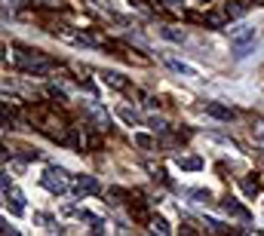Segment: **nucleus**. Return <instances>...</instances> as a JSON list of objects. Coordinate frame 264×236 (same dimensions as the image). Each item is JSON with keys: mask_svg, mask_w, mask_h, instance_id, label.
I'll return each instance as SVG.
<instances>
[{"mask_svg": "<svg viewBox=\"0 0 264 236\" xmlns=\"http://www.w3.org/2000/svg\"><path fill=\"white\" fill-rule=\"evenodd\" d=\"M16 65L22 71H28V74H46V71L56 68L49 58H43L37 49H25V46H16Z\"/></svg>", "mask_w": 264, "mask_h": 236, "instance_id": "nucleus-1", "label": "nucleus"}, {"mask_svg": "<svg viewBox=\"0 0 264 236\" xmlns=\"http://www.w3.org/2000/svg\"><path fill=\"white\" fill-rule=\"evenodd\" d=\"M40 181H43V187H46V190H52V193H59V196H62V193L68 190V181H65V169H59V166H49V169L43 172V178H40Z\"/></svg>", "mask_w": 264, "mask_h": 236, "instance_id": "nucleus-2", "label": "nucleus"}, {"mask_svg": "<svg viewBox=\"0 0 264 236\" xmlns=\"http://www.w3.org/2000/svg\"><path fill=\"white\" fill-rule=\"evenodd\" d=\"M71 190L77 193V196H89V193H98L101 187H98V181L92 175H77V178L71 181Z\"/></svg>", "mask_w": 264, "mask_h": 236, "instance_id": "nucleus-3", "label": "nucleus"}, {"mask_svg": "<svg viewBox=\"0 0 264 236\" xmlns=\"http://www.w3.org/2000/svg\"><path fill=\"white\" fill-rule=\"evenodd\" d=\"M228 34H231V40H234L237 46H249V43L255 40V28H252V25H237V28H228Z\"/></svg>", "mask_w": 264, "mask_h": 236, "instance_id": "nucleus-4", "label": "nucleus"}, {"mask_svg": "<svg viewBox=\"0 0 264 236\" xmlns=\"http://www.w3.org/2000/svg\"><path fill=\"white\" fill-rule=\"evenodd\" d=\"M101 83L111 86V89H120V92H129V83H126V77L120 71H104L101 74Z\"/></svg>", "mask_w": 264, "mask_h": 236, "instance_id": "nucleus-5", "label": "nucleus"}, {"mask_svg": "<svg viewBox=\"0 0 264 236\" xmlns=\"http://www.w3.org/2000/svg\"><path fill=\"white\" fill-rule=\"evenodd\" d=\"M221 209L228 212L231 218H237V221H249V218H252V215H249V209H246V206H240L237 200H224V203H221Z\"/></svg>", "mask_w": 264, "mask_h": 236, "instance_id": "nucleus-6", "label": "nucleus"}, {"mask_svg": "<svg viewBox=\"0 0 264 236\" xmlns=\"http://www.w3.org/2000/svg\"><path fill=\"white\" fill-rule=\"evenodd\" d=\"M203 110H206L209 116H215V120H234V110L224 107V104H218V101H206Z\"/></svg>", "mask_w": 264, "mask_h": 236, "instance_id": "nucleus-7", "label": "nucleus"}, {"mask_svg": "<svg viewBox=\"0 0 264 236\" xmlns=\"http://www.w3.org/2000/svg\"><path fill=\"white\" fill-rule=\"evenodd\" d=\"M4 196H7V209H10L13 215H22V212H25V200H22V193H19V190H13V193L4 190Z\"/></svg>", "mask_w": 264, "mask_h": 236, "instance_id": "nucleus-8", "label": "nucleus"}, {"mask_svg": "<svg viewBox=\"0 0 264 236\" xmlns=\"http://www.w3.org/2000/svg\"><path fill=\"white\" fill-rule=\"evenodd\" d=\"M163 62H166V68H172V71H175V74H181V77H197V68L184 65V62H178V58H172V55H166Z\"/></svg>", "mask_w": 264, "mask_h": 236, "instance_id": "nucleus-9", "label": "nucleus"}, {"mask_svg": "<svg viewBox=\"0 0 264 236\" xmlns=\"http://www.w3.org/2000/svg\"><path fill=\"white\" fill-rule=\"evenodd\" d=\"M246 13H249V4H240V0L224 4V16H228V19H243Z\"/></svg>", "mask_w": 264, "mask_h": 236, "instance_id": "nucleus-10", "label": "nucleus"}, {"mask_svg": "<svg viewBox=\"0 0 264 236\" xmlns=\"http://www.w3.org/2000/svg\"><path fill=\"white\" fill-rule=\"evenodd\" d=\"M203 224H206V233H209V236H231V227H224V224L215 221V218H206Z\"/></svg>", "mask_w": 264, "mask_h": 236, "instance_id": "nucleus-11", "label": "nucleus"}, {"mask_svg": "<svg viewBox=\"0 0 264 236\" xmlns=\"http://www.w3.org/2000/svg\"><path fill=\"white\" fill-rule=\"evenodd\" d=\"M77 215H80V221H89V227H92V233H95V236H101V233H104V221H101V218H95V215H92V212H86V209H83V212H77Z\"/></svg>", "mask_w": 264, "mask_h": 236, "instance_id": "nucleus-12", "label": "nucleus"}, {"mask_svg": "<svg viewBox=\"0 0 264 236\" xmlns=\"http://www.w3.org/2000/svg\"><path fill=\"white\" fill-rule=\"evenodd\" d=\"M175 163L181 166V169H191V172H197V169H203V160H200V156H175Z\"/></svg>", "mask_w": 264, "mask_h": 236, "instance_id": "nucleus-13", "label": "nucleus"}, {"mask_svg": "<svg viewBox=\"0 0 264 236\" xmlns=\"http://www.w3.org/2000/svg\"><path fill=\"white\" fill-rule=\"evenodd\" d=\"M129 212H132V218H135V221H150L147 206H144L141 200H132V203H129Z\"/></svg>", "mask_w": 264, "mask_h": 236, "instance_id": "nucleus-14", "label": "nucleus"}, {"mask_svg": "<svg viewBox=\"0 0 264 236\" xmlns=\"http://www.w3.org/2000/svg\"><path fill=\"white\" fill-rule=\"evenodd\" d=\"M240 187H243V193L249 196V200H255V193H258V178H240Z\"/></svg>", "mask_w": 264, "mask_h": 236, "instance_id": "nucleus-15", "label": "nucleus"}, {"mask_svg": "<svg viewBox=\"0 0 264 236\" xmlns=\"http://www.w3.org/2000/svg\"><path fill=\"white\" fill-rule=\"evenodd\" d=\"M184 193H187V196H191V200H194V203H206V206L212 203V193H209V190H184Z\"/></svg>", "mask_w": 264, "mask_h": 236, "instance_id": "nucleus-16", "label": "nucleus"}, {"mask_svg": "<svg viewBox=\"0 0 264 236\" xmlns=\"http://www.w3.org/2000/svg\"><path fill=\"white\" fill-rule=\"evenodd\" d=\"M160 34L172 43H184V31H175V28H160Z\"/></svg>", "mask_w": 264, "mask_h": 236, "instance_id": "nucleus-17", "label": "nucleus"}, {"mask_svg": "<svg viewBox=\"0 0 264 236\" xmlns=\"http://www.w3.org/2000/svg\"><path fill=\"white\" fill-rule=\"evenodd\" d=\"M150 230L160 233V236H166V233H169V224H166L163 218H150Z\"/></svg>", "mask_w": 264, "mask_h": 236, "instance_id": "nucleus-18", "label": "nucleus"}, {"mask_svg": "<svg viewBox=\"0 0 264 236\" xmlns=\"http://www.w3.org/2000/svg\"><path fill=\"white\" fill-rule=\"evenodd\" d=\"M83 144H86L89 150H101V138H98L95 132H86V138H83Z\"/></svg>", "mask_w": 264, "mask_h": 236, "instance_id": "nucleus-19", "label": "nucleus"}, {"mask_svg": "<svg viewBox=\"0 0 264 236\" xmlns=\"http://www.w3.org/2000/svg\"><path fill=\"white\" fill-rule=\"evenodd\" d=\"M120 116H123V120H126L129 126H135V123H138V113H135L132 107H120Z\"/></svg>", "mask_w": 264, "mask_h": 236, "instance_id": "nucleus-20", "label": "nucleus"}, {"mask_svg": "<svg viewBox=\"0 0 264 236\" xmlns=\"http://www.w3.org/2000/svg\"><path fill=\"white\" fill-rule=\"evenodd\" d=\"M147 126L154 129V132H166V123L160 120V116H150V120H147Z\"/></svg>", "mask_w": 264, "mask_h": 236, "instance_id": "nucleus-21", "label": "nucleus"}, {"mask_svg": "<svg viewBox=\"0 0 264 236\" xmlns=\"http://www.w3.org/2000/svg\"><path fill=\"white\" fill-rule=\"evenodd\" d=\"M135 144H138V147H150V144H154V141H150L147 135H135Z\"/></svg>", "mask_w": 264, "mask_h": 236, "instance_id": "nucleus-22", "label": "nucleus"}, {"mask_svg": "<svg viewBox=\"0 0 264 236\" xmlns=\"http://www.w3.org/2000/svg\"><path fill=\"white\" fill-rule=\"evenodd\" d=\"M252 132H255V135H258V138H261V141H264V120H258V123H255V126H252Z\"/></svg>", "mask_w": 264, "mask_h": 236, "instance_id": "nucleus-23", "label": "nucleus"}, {"mask_svg": "<svg viewBox=\"0 0 264 236\" xmlns=\"http://www.w3.org/2000/svg\"><path fill=\"white\" fill-rule=\"evenodd\" d=\"M181 236H197V233H194L191 227H184V230H181Z\"/></svg>", "mask_w": 264, "mask_h": 236, "instance_id": "nucleus-24", "label": "nucleus"}, {"mask_svg": "<svg viewBox=\"0 0 264 236\" xmlns=\"http://www.w3.org/2000/svg\"><path fill=\"white\" fill-rule=\"evenodd\" d=\"M252 4H255V7H264V0H252Z\"/></svg>", "mask_w": 264, "mask_h": 236, "instance_id": "nucleus-25", "label": "nucleus"}, {"mask_svg": "<svg viewBox=\"0 0 264 236\" xmlns=\"http://www.w3.org/2000/svg\"><path fill=\"white\" fill-rule=\"evenodd\" d=\"M166 4H184V0H166Z\"/></svg>", "mask_w": 264, "mask_h": 236, "instance_id": "nucleus-26", "label": "nucleus"}, {"mask_svg": "<svg viewBox=\"0 0 264 236\" xmlns=\"http://www.w3.org/2000/svg\"><path fill=\"white\" fill-rule=\"evenodd\" d=\"M7 4H10V0H7ZM13 4H22V0H13Z\"/></svg>", "mask_w": 264, "mask_h": 236, "instance_id": "nucleus-27", "label": "nucleus"}]
</instances>
